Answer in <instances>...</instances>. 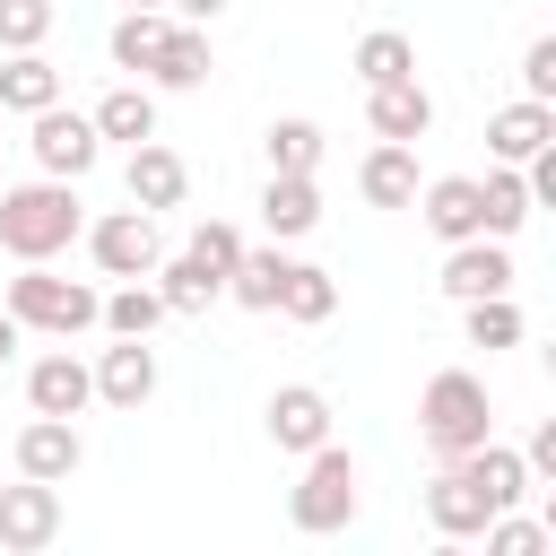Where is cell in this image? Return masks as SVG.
Segmentation results:
<instances>
[{
    "label": "cell",
    "instance_id": "1",
    "mask_svg": "<svg viewBox=\"0 0 556 556\" xmlns=\"http://www.w3.org/2000/svg\"><path fill=\"white\" fill-rule=\"evenodd\" d=\"M87 235V208H78V191L70 182H9L0 191V252L17 261V269H43L52 252H70Z\"/></svg>",
    "mask_w": 556,
    "mask_h": 556
},
{
    "label": "cell",
    "instance_id": "2",
    "mask_svg": "<svg viewBox=\"0 0 556 556\" xmlns=\"http://www.w3.org/2000/svg\"><path fill=\"white\" fill-rule=\"evenodd\" d=\"M417 434H426V452H434L443 469H460L469 452H486V443H495V408H486V382H478L469 365H443V374L417 391Z\"/></svg>",
    "mask_w": 556,
    "mask_h": 556
},
{
    "label": "cell",
    "instance_id": "3",
    "mask_svg": "<svg viewBox=\"0 0 556 556\" xmlns=\"http://www.w3.org/2000/svg\"><path fill=\"white\" fill-rule=\"evenodd\" d=\"M0 313H9L17 330L78 339V330H96L104 295H96V287H78V278H52V269H17V278H9V295H0Z\"/></svg>",
    "mask_w": 556,
    "mask_h": 556
},
{
    "label": "cell",
    "instance_id": "4",
    "mask_svg": "<svg viewBox=\"0 0 556 556\" xmlns=\"http://www.w3.org/2000/svg\"><path fill=\"white\" fill-rule=\"evenodd\" d=\"M287 521H295L304 539H330V530L356 521V452H348V443H321V452L304 460V478L287 486Z\"/></svg>",
    "mask_w": 556,
    "mask_h": 556
},
{
    "label": "cell",
    "instance_id": "5",
    "mask_svg": "<svg viewBox=\"0 0 556 556\" xmlns=\"http://www.w3.org/2000/svg\"><path fill=\"white\" fill-rule=\"evenodd\" d=\"M87 261H96L104 278H122V287H148L156 261H165L156 217H139V208H104V217L87 226Z\"/></svg>",
    "mask_w": 556,
    "mask_h": 556
},
{
    "label": "cell",
    "instance_id": "6",
    "mask_svg": "<svg viewBox=\"0 0 556 556\" xmlns=\"http://www.w3.org/2000/svg\"><path fill=\"white\" fill-rule=\"evenodd\" d=\"M26 148H35L43 182H70V191H78V174H96V156H104L96 122H87V113H70V104L35 113V122H26Z\"/></svg>",
    "mask_w": 556,
    "mask_h": 556
},
{
    "label": "cell",
    "instance_id": "7",
    "mask_svg": "<svg viewBox=\"0 0 556 556\" xmlns=\"http://www.w3.org/2000/svg\"><path fill=\"white\" fill-rule=\"evenodd\" d=\"M61 539V486H0V556H43Z\"/></svg>",
    "mask_w": 556,
    "mask_h": 556
},
{
    "label": "cell",
    "instance_id": "8",
    "mask_svg": "<svg viewBox=\"0 0 556 556\" xmlns=\"http://www.w3.org/2000/svg\"><path fill=\"white\" fill-rule=\"evenodd\" d=\"M78 460H87L78 426H52V417H26V426H17V478H26V486H70Z\"/></svg>",
    "mask_w": 556,
    "mask_h": 556
},
{
    "label": "cell",
    "instance_id": "9",
    "mask_svg": "<svg viewBox=\"0 0 556 556\" xmlns=\"http://www.w3.org/2000/svg\"><path fill=\"white\" fill-rule=\"evenodd\" d=\"M122 191H130V208H139V217H156V208H182V191H191V165H182L165 139H148V148H130V165H122Z\"/></svg>",
    "mask_w": 556,
    "mask_h": 556
},
{
    "label": "cell",
    "instance_id": "10",
    "mask_svg": "<svg viewBox=\"0 0 556 556\" xmlns=\"http://www.w3.org/2000/svg\"><path fill=\"white\" fill-rule=\"evenodd\" d=\"M443 295H452L460 313L513 295V252H504V243H460V252H443Z\"/></svg>",
    "mask_w": 556,
    "mask_h": 556
},
{
    "label": "cell",
    "instance_id": "11",
    "mask_svg": "<svg viewBox=\"0 0 556 556\" xmlns=\"http://www.w3.org/2000/svg\"><path fill=\"white\" fill-rule=\"evenodd\" d=\"M87 400H96V382H87V365H78L70 348H52V356H35V365H26V408H35V417L70 426Z\"/></svg>",
    "mask_w": 556,
    "mask_h": 556
},
{
    "label": "cell",
    "instance_id": "12",
    "mask_svg": "<svg viewBox=\"0 0 556 556\" xmlns=\"http://www.w3.org/2000/svg\"><path fill=\"white\" fill-rule=\"evenodd\" d=\"M269 443H278V452H295V460H313V452L330 443V400H321L313 382L269 391Z\"/></svg>",
    "mask_w": 556,
    "mask_h": 556
},
{
    "label": "cell",
    "instance_id": "13",
    "mask_svg": "<svg viewBox=\"0 0 556 556\" xmlns=\"http://www.w3.org/2000/svg\"><path fill=\"white\" fill-rule=\"evenodd\" d=\"M417 217H426V235H443L452 252L478 243V174H434V182H417Z\"/></svg>",
    "mask_w": 556,
    "mask_h": 556
},
{
    "label": "cell",
    "instance_id": "14",
    "mask_svg": "<svg viewBox=\"0 0 556 556\" xmlns=\"http://www.w3.org/2000/svg\"><path fill=\"white\" fill-rule=\"evenodd\" d=\"M365 122H374V148H417L434 130V96L417 78L408 87H382V96H365Z\"/></svg>",
    "mask_w": 556,
    "mask_h": 556
},
{
    "label": "cell",
    "instance_id": "15",
    "mask_svg": "<svg viewBox=\"0 0 556 556\" xmlns=\"http://www.w3.org/2000/svg\"><path fill=\"white\" fill-rule=\"evenodd\" d=\"M486 148H495V165H504V174H521L530 156H547V148H556V113H547V104H504V113L486 122Z\"/></svg>",
    "mask_w": 556,
    "mask_h": 556
},
{
    "label": "cell",
    "instance_id": "16",
    "mask_svg": "<svg viewBox=\"0 0 556 556\" xmlns=\"http://www.w3.org/2000/svg\"><path fill=\"white\" fill-rule=\"evenodd\" d=\"M87 382H96L104 408H139V400L156 391V348H122V339H113V348L87 365Z\"/></svg>",
    "mask_w": 556,
    "mask_h": 556
},
{
    "label": "cell",
    "instance_id": "17",
    "mask_svg": "<svg viewBox=\"0 0 556 556\" xmlns=\"http://www.w3.org/2000/svg\"><path fill=\"white\" fill-rule=\"evenodd\" d=\"M460 478L478 486V504L504 521V513H521V495H530V469H521V452L513 443H486V452H469L460 460Z\"/></svg>",
    "mask_w": 556,
    "mask_h": 556
},
{
    "label": "cell",
    "instance_id": "18",
    "mask_svg": "<svg viewBox=\"0 0 556 556\" xmlns=\"http://www.w3.org/2000/svg\"><path fill=\"white\" fill-rule=\"evenodd\" d=\"M426 521H434L452 547H469V539H486V521H495V513L478 504V486H469L460 469H443V478L426 486Z\"/></svg>",
    "mask_w": 556,
    "mask_h": 556
},
{
    "label": "cell",
    "instance_id": "19",
    "mask_svg": "<svg viewBox=\"0 0 556 556\" xmlns=\"http://www.w3.org/2000/svg\"><path fill=\"white\" fill-rule=\"evenodd\" d=\"M348 70L365 78V96L408 87V78H417V43H408L400 26H374V35H356V61H348Z\"/></svg>",
    "mask_w": 556,
    "mask_h": 556
},
{
    "label": "cell",
    "instance_id": "20",
    "mask_svg": "<svg viewBox=\"0 0 556 556\" xmlns=\"http://www.w3.org/2000/svg\"><path fill=\"white\" fill-rule=\"evenodd\" d=\"M287 278H295V261H287L278 243H252V252L235 261V278H226V295H235L243 313H278V295H287Z\"/></svg>",
    "mask_w": 556,
    "mask_h": 556
},
{
    "label": "cell",
    "instance_id": "21",
    "mask_svg": "<svg viewBox=\"0 0 556 556\" xmlns=\"http://www.w3.org/2000/svg\"><path fill=\"white\" fill-rule=\"evenodd\" d=\"M530 226V191H521V174H478V243H513Z\"/></svg>",
    "mask_w": 556,
    "mask_h": 556
},
{
    "label": "cell",
    "instance_id": "22",
    "mask_svg": "<svg viewBox=\"0 0 556 556\" xmlns=\"http://www.w3.org/2000/svg\"><path fill=\"white\" fill-rule=\"evenodd\" d=\"M87 122H96V139H130V148H148V139H156V96H148V87H104Z\"/></svg>",
    "mask_w": 556,
    "mask_h": 556
},
{
    "label": "cell",
    "instance_id": "23",
    "mask_svg": "<svg viewBox=\"0 0 556 556\" xmlns=\"http://www.w3.org/2000/svg\"><path fill=\"white\" fill-rule=\"evenodd\" d=\"M269 182H313V165H321V122H304V113H287V122H269Z\"/></svg>",
    "mask_w": 556,
    "mask_h": 556
},
{
    "label": "cell",
    "instance_id": "24",
    "mask_svg": "<svg viewBox=\"0 0 556 556\" xmlns=\"http://www.w3.org/2000/svg\"><path fill=\"white\" fill-rule=\"evenodd\" d=\"M356 191L374 208H417V148H374L356 165Z\"/></svg>",
    "mask_w": 556,
    "mask_h": 556
},
{
    "label": "cell",
    "instance_id": "25",
    "mask_svg": "<svg viewBox=\"0 0 556 556\" xmlns=\"http://www.w3.org/2000/svg\"><path fill=\"white\" fill-rule=\"evenodd\" d=\"M261 226L269 243H295L321 226V182H261Z\"/></svg>",
    "mask_w": 556,
    "mask_h": 556
},
{
    "label": "cell",
    "instance_id": "26",
    "mask_svg": "<svg viewBox=\"0 0 556 556\" xmlns=\"http://www.w3.org/2000/svg\"><path fill=\"white\" fill-rule=\"evenodd\" d=\"M61 104V70L43 61V52H26V61H0V113H52Z\"/></svg>",
    "mask_w": 556,
    "mask_h": 556
},
{
    "label": "cell",
    "instance_id": "27",
    "mask_svg": "<svg viewBox=\"0 0 556 556\" xmlns=\"http://www.w3.org/2000/svg\"><path fill=\"white\" fill-rule=\"evenodd\" d=\"M208 70H217V61H208V35H200V26H174V35H165V52L148 61V78H156V87H174V96L208 87Z\"/></svg>",
    "mask_w": 556,
    "mask_h": 556
},
{
    "label": "cell",
    "instance_id": "28",
    "mask_svg": "<svg viewBox=\"0 0 556 556\" xmlns=\"http://www.w3.org/2000/svg\"><path fill=\"white\" fill-rule=\"evenodd\" d=\"M148 287H156V304H165V313H182V321H191V313H208V304L226 295V287H217V278H208L200 261H182V252H165Z\"/></svg>",
    "mask_w": 556,
    "mask_h": 556
},
{
    "label": "cell",
    "instance_id": "29",
    "mask_svg": "<svg viewBox=\"0 0 556 556\" xmlns=\"http://www.w3.org/2000/svg\"><path fill=\"white\" fill-rule=\"evenodd\" d=\"M96 321H104V330H113L122 348H148V330L165 321V304H156V287H113Z\"/></svg>",
    "mask_w": 556,
    "mask_h": 556
},
{
    "label": "cell",
    "instance_id": "30",
    "mask_svg": "<svg viewBox=\"0 0 556 556\" xmlns=\"http://www.w3.org/2000/svg\"><path fill=\"white\" fill-rule=\"evenodd\" d=\"M243 252H252V243H243V226H226V217H200V226H191V243H182V261H200L217 287L235 278V261H243Z\"/></svg>",
    "mask_w": 556,
    "mask_h": 556
},
{
    "label": "cell",
    "instance_id": "31",
    "mask_svg": "<svg viewBox=\"0 0 556 556\" xmlns=\"http://www.w3.org/2000/svg\"><path fill=\"white\" fill-rule=\"evenodd\" d=\"M165 35H174V17L130 9V17H113V61H122V70H148V61L165 52Z\"/></svg>",
    "mask_w": 556,
    "mask_h": 556
},
{
    "label": "cell",
    "instance_id": "32",
    "mask_svg": "<svg viewBox=\"0 0 556 556\" xmlns=\"http://www.w3.org/2000/svg\"><path fill=\"white\" fill-rule=\"evenodd\" d=\"M278 313H287V321H330V313H339V278H330V269H313V261H295V278H287V295H278Z\"/></svg>",
    "mask_w": 556,
    "mask_h": 556
},
{
    "label": "cell",
    "instance_id": "33",
    "mask_svg": "<svg viewBox=\"0 0 556 556\" xmlns=\"http://www.w3.org/2000/svg\"><path fill=\"white\" fill-rule=\"evenodd\" d=\"M460 330H469V348H486V356H495V348H521V304H513V295L469 304V313H460Z\"/></svg>",
    "mask_w": 556,
    "mask_h": 556
},
{
    "label": "cell",
    "instance_id": "34",
    "mask_svg": "<svg viewBox=\"0 0 556 556\" xmlns=\"http://www.w3.org/2000/svg\"><path fill=\"white\" fill-rule=\"evenodd\" d=\"M43 35H52V9H43V0H0V52H9V61H26Z\"/></svg>",
    "mask_w": 556,
    "mask_h": 556
},
{
    "label": "cell",
    "instance_id": "35",
    "mask_svg": "<svg viewBox=\"0 0 556 556\" xmlns=\"http://www.w3.org/2000/svg\"><path fill=\"white\" fill-rule=\"evenodd\" d=\"M486 556H547V513H504V521H486Z\"/></svg>",
    "mask_w": 556,
    "mask_h": 556
},
{
    "label": "cell",
    "instance_id": "36",
    "mask_svg": "<svg viewBox=\"0 0 556 556\" xmlns=\"http://www.w3.org/2000/svg\"><path fill=\"white\" fill-rule=\"evenodd\" d=\"M521 104H547V113H556V35H539V43L521 52Z\"/></svg>",
    "mask_w": 556,
    "mask_h": 556
},
{
    "label": "cell",
    "instance_id": "37",
    "mask_svg": "<svg viewBox=\"0 0 556 556\" xmlns=\"http://www.w3.org/2000/svg\"><path fill=\"white\" fill-rule=\"evenodd\" d=\"M17 339H26V330H17V321H9V313H0V365H9V356H17Z\"/></svg>",
    "mask_w": 556,
    "mask_h": 556
},
{
    "label": "cell",
    "instance_id": "38",
    "mask_svg": "<svg viewBox=\"0 0 556 556\" xmlns=\"http://www.w3.org/2000/svg\"><path fill=\"white\" fill-rule=\"evenodd\" d=\"M426 556H469V547H452V539H434V547H426Z\"/></svg>",
    "mask_w": 556,
    "mask_h": 556
}]
</instances>
